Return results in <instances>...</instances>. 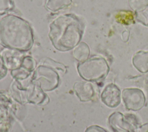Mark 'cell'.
<instances>
[{"mask_svg": "<svg viewBox=\"0 0 148 132\" xmlns=\"http://www.w3.org/2000/svg\"><path fill=\"white\" fill-rule=\"evenodd\" d=\"M89 53V47L84 42H80L73 48V57L75 59L81 63L87 59Z\"/></svg>", "mask_w": 148, "mask_h": 132, "instance_id": "cell-8", "label": "cell"}, {"mask_svg": "<svg viewBox=\"0 0 148 132\" xmlns=\"http://www.w3.org/2000/svg\"><path fill=\"white\" fill-rule=\"evenodd\" d=\"M74 90L80 100H91L95 96V90L92 84L89 82H77L75 83Z\"/></svg>", "mask_w": 148, "mask_h": 132, "instance_id": "cell-7", "label": "cell"}, {"mask_svg": "<svg viewBox=\"0 0 148 132\" xmlns=\"http://www.w3.org/2000/svg\"><path fill=\"white\" fill-rule=\"evenodd\" d=\"M48 36L53 46L60 51L73 49L80 43L83 31L80 19L73 13H65L55 18L49 24Z\"/></svg>", "mask_w": 148, "mask_h": 132, "instance_id": "cell-1", "label": "cell"}, {"mask_svg": "<svg viewBox=\"0 0 148 132\" xmlns=\"http://www.w3.org/2000/svg\"><path fill=\"white\" fill-rule=\"evenodd\" d=\"M34 42L32 28L26 20L9 14L0 20V44L4 47L27 51Z\"/></svg>", "mask_w": 148, "mask_h": 132, "instance_id": "cell-2", "label": "cell"}, {"mask_svg": "<svg viewBox=\"0 0 148 132\" xmlns=\"http://www.w3.org/2000/svg\"><path fill=\"white\" fill-rule=\"evenodd\" d=\"M101 100L108 107H117L121 102L120 89L112 83L107 85L101 94Z\"/></svg>", "mask_w": 148, "mask_h": 132, "instance_id": "cell-5", "label": "cell"}, {"mask_svg": "<svg viewBox=\"0 0 148 132\" xmlns=\"http://www.w3.org/2000/svg\"><path fill=\"white\" fill-rule=\"evenodd\" d=\"M13 8L12 0H0V15L10 12Z\"/></svg>", "mask_w": 148, "mask_h": 132, "instance_id": "cell-9", "label": "cell"}, {"mask_svg": "<svg viewBox=\"0 0 148 132\" xmlns=\"http://www.w3.org/2000/svg\"><path fill=\"white\" fill-rule=\"evenodd\" d=\"M1 57L5 67L14 70L20 66L24 54L21 51L6 48L1 52Z\"/></svg>", "mask_w": 148, "mask_h": 132, "instance_id": "cell-6", "label": "cell"}, {"mask_svg": "<svg viewBox=\"0 0 148 132\" xmlns=\"http://www.w3.org/2000/svg\"><path fill=\"white\" fill-rule=\"evenodd\" d=\"M77 70L83 79L94 81L104 77L108 72L109 67L103 58L96 57L80 63L77 66Z\"/></svg>", "mask_w": 148, "mask_h": 132, "instance_id": "cell-3", "label": "cell"}, {"mask_svg": "<svg viewBox=\"0 0 148 132\" xmlns=\"http://www.w3.org/2000/svg\"><path fill=\"white\" fill-rule=\"evenodd\" d=\"M7 68L5 67L2 58L0 55V79L4 77L6 74L7 72Z\"/></svg>", "mask_w": 148, "mask_h": 132, "instance_id": "cell-10", "label": "cell"}, {"mask_svg": "<svg viewBox=\"0 0 148 132\" xmlns=\"http://www.w3.org/2000/svg\"><path fill=\"white\" fill-rule=\"evenodd\" d=\"M122 98L127 109L138 111L142 108L146 102L143 92L137 88H127L123 90Z\"/></svg>", "mask_w": 148, "mask_h": 132, "instance_id": "cell-4", "label": "cell"}]
</instances>
